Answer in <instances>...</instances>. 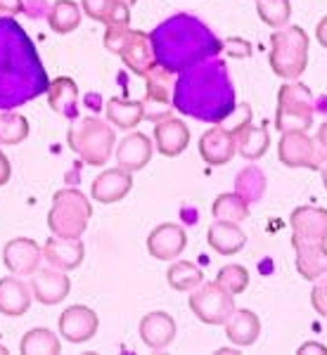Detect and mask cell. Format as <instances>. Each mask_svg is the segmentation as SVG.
I'll use <instances>...</instances> for the list:
<instances>
[{"mask_svg":"<svg viewBox=\"0 0 327 355\" xmlns=\"http://www.w3.org/2000/svg\"><path fill=\"white\" fill-rule=\"evenodd\" d=\"M48 85V71L31 36L12 17H0V112L45 95Z\"/></svg>","mask_w":327,"mask_h":355,"instance_id":"cell-1","label":"cell"},{"mask_svg":"<svg viewBox=\"0 0 327 355\" xmlns=\"http://www.w3.org/2000/svg\"><path fill=\"white\" fill-rule=\"evenodd\" d=\"M174 110L204 123H223L237 107L235 85L223 60L211 57L190 69H183L174 83Z\"/></svg>","mask_w":327,"mask_h":355,"instance_id":"cell-2","label":"cell"},{"mask_svg":"<svg viewBox=\"0 0 327 355\" xmlns=\"http://www.w3.org/2000/svg\"><path fill=\"white\" fill-rule=\"evenodd\" d=\"M154 60L169 73H181L223 53V41L192 15H174L150 33Z\"/></svg>","mask_w":327,"mask_h":355,"instance_id":"cell-3","label":"cell"},{"mask_svg":"<svg viewBox=\"0 0 327 355\" xmlns=\"http://www.w3.org/2000/svg\"><path fill=\"white\" fill-rule=\"evenodd\" d=\"M308 33L301 26H283L275 28L271 36V53L268 62L275 76L285 81H296L308 67Z\"/></svg>","mask_w":327,"mask_h":355,"instance_id":"cell-4","label":"cell"},{"mask_svg":"<svg viewBox=\"0 0 327 355\" xmlns=\"http://www.w3.org/2000/svg\"><path fill=\"white\" fill-rule=\"evenodd\" d=\"M67 142L72 152L88 166H105L114 152V128L95 116H83L69 125Z\"/></svg>","mask_w":327,"mask_h":355,"instance_id":"cell-5","label":"cell"},{"mask_svg":"<svg viewBox=\"0 0 327 355\" xmlns=\"http://www.w3.org/2000/svg\"><path fill=\"white\" fill-rule=\"evenodd\" d=\"M90 218H93V204L81 190L67 187V190L55 192L48 214V227L55 237L81 239Z\"/></svg>","mask_w":327,"mask_h":355,"instance_id":"cell-6","label":"cell"},{"mask_svg":"<svg viewBox=\"0 0 327 355\" xmlns=\"http://www.w3.org/2000/svg\"><path fill=\"white\" fill-rule=\"evenodd\" d=\"M105 48L121 57L124 64L137 76H145L157 67L150 33L131 28L128 24H109L105 31Z\"/></svg>","mask_w":327,"mask_h":355,"instance_id":"cell-7","label":"cell"},{"mask_svg":"<svg viewBox=\"0 0 327 355\" xmlns=\"http://www.w3.org/2000/svg\"><path fill=\"white\" fill-rule=\"evenodd\" d=\"M313 123V95L303 83L290 81L278 90V110H275V128L308 130Z\"/></svg>","mask_w":327,"mask_h":355,"instance_id":"cell-8","label":"cell"},{"mask_svg":"<svg viewBox=\"0 0 327 355\" xmlns=\"http://www.w3.org/2000/svg\"><path fill=\"white\" fill-rule=\"evenodd\" d=\"M278 157L287 168H327V150L315 142V137L306 135V130H287L278 142Z\"/></svg>","mask_w":327,"mask_h":355,"instance_id":"cell-9","label":"cell"},{"mask_svg":"<svg viewBox=\"0 0 327 355\" xmlns=\"http://www.w3.org/2000/svg\"><path fill=\"white\" fill-rule=\"evenodd\" d=\"M187 303L204 324H226V320L235 311V296L218 282H202L197 289H192Z\"/></svg>","mask_w":327,"mask_h":355,"instance_id":"cell-10","label":"cell"},{"mask_svg":"<svg viewBox=\"0 0 327 355\" xmlns=\"http://www.w3.org/2000/svg\"><path fill=\"white\" fill-rule=\"evenodd\" d=\"M171 76L166 69L154 67L152 71H147L145 76V97H142V107H145V119L150 121H159V119L171 116V93H174V83H171Z\"/></svg>","mask_w":327,"mask_h":355,"instance_id":"cell-11","label":"cell"},{"mask_svg":"<svg viewBox=\"0 0 327 355\" xmlns=\"http://www.w3.org/2000/svg\"><path fill=\"white\" fill-rule=\"evenodd\" d=\"M292 242L327 244V211L320 206H299L292 211Z\"/></svg>","mask_w":327,"mask_h":355,"instance_id":"cell-12","label":"cell"},{"mask_svg":"<svg viewBox=\"0 0 327 355\" xmlns=\"http://www.w3.org/2000/svg\"><path fill=\"white\" fill-rule=\"evenodd\" d=\"M43 261V249L33 239L28 237H17L10 239L3 249V263L10 272L17 277H28L38 270Z\"/></svg>","mask_w":327,"mask_h":355,"instance_id":"cell-13","label":"cell"},{"mask_svg":"<svg viewBox=\"0 0 327 355\" xmlns=\"http://www.w3.org/2000/svg\"><path fill=\"white\" fill-rule=\"evenodd\" d=\"M199 154L209 166H226L237 154V137L226 125H214L199 137Z\"/></svg>","mask_w":327,"mask_h":355,"instance_id":"cell-14","label":"cell"},{"mask_svg":"<svg viewBox=\"0 0 327 355\" xmlns=\"http://www.w3.org/2000/svg\"><path fill=\"white\" fill-rule=\"evenodd\" d=\"M31 291L33 299L43 306H57L69 296L72 291V282L65 275V270H57V268H38L31 277Z\"/></svg>","mask_w":327,"mask_h":355,"instance_id":"cell-15","label":"cell"},{"mask_svg":"<svg viewBox=\"0 0 327 355\" xmlns=\"http://www.w3.org/2000/svg\"><path fill=\"white\" fill-rule=\"evenodd\" d=\"M100 320L88 306H72L60 315V334L69 343H85L97 334Z\"/></svg>","mask_w":327,"mask_h":355,"instance_id":"cell-16","label":"cell"},{"mask_svg":"<svg viewBox=\"0 0 327 355\" xmlns=\"http://www.w3.org/2000/svg\"><path fill=\"white\" fill-rule=\"evenodd\" d=\"M185 246H187V234L176 223H164V225L154 227L150 237H147V251L157 261L178 259L185 251Z\"/></svg>","mask_w":327,"mask_h":355,"instance_id":"cell-17","label":"cell"},{"mask_svg":"<svg viewBox=\"0 0 327 355\" xmlns=\"http://www.w3.org/2000/svg\"><path fill=\"white\" fill-rule=\"evenodd\" d=\"M190 145V128L181 119L166 116L154 121V147L164 157H178Z\"/></svg>","mask_w":327,"mask_h":355,"instance_id":"cell-18","label":"cell"},{"mask_svg":"<svg viewBox=\"0 0 327 355\" xmlns=\"http://www.w3.org/2000/svg\"><path fill=\"white\" fill-rule=\"evenodd\" d=\"M85 246L81 239H67V237H55L48 239L43 246V261L50 263V268L57 270H76L83 263Z\"/></svg>","mask_w":327,"mask_h":355,"instance_id":"cell-19","label":"cell"},{"mask_svg":"<svg viewBox=\"0 0 327 355\" xmlns=\"http://www.w3.org/2000/svg\"><path fill=\"white\" fill-rule=\"evenodd\" d=\"M131 187H133V175H131L128 171H124V168H119V166H117V168L102 171V173L93 180L90 192H93L95 202L117 204L131 192Z\"/></svg>","mask_w":327,"mask_h":355,"instance_id":"cell-20","label":"cell"},{"mask_svg":"<svg viewBox=\"0 0 327 355\" xmlns=\"http://www.w3.org/2000/svg\"><path fill=\"white\" fill-rule=\"evenodd\" d=\"M140 339L152 351H164L176 339V320L164 311L147 313L140 320Z\"/></svg>","mask_w":327,"mask_h":355,"instance_id":"cell-21","label":"cell"},{"mask_svg":"<svg viewBox=\"0 0 327 355\" xmlns=\"http://www.w3.org/2000/svg\"><path fill=\"white\" fill-rule=\"evenodd\" d=\"M152 140L145 133H131L124 137L121 145L117 147V164L119 168L135 173V171L145 168L152 159Z\"/></svg>","mask_w":327,"mask_h":355,"instance_id":"cell-22","label":"cell"},{"mask_svg":"<svg viewBox=\"0 0 327 355\" xmlns=\"http://www.w3.org/2000/svg\"><path fill=\"white\" fill-rule=\"evenodd\" d=\"M206 242L211 249L221 256H235L237 251L244 249L246 234L237 223H226V220H214L206 230Z\"/></svg>","mask_w":327,"mask_h":355,"instance_id":"cell-23","label":"cell"},{"mask_svg":"<svg viewBox=\"0 0 327 355\" xmlns=\"http://www.w3.org/2000/svg\"><path fill=\"white\" fill-rule=\"evenodd\" d=\"M137 0H81L83 15L102 24H131V8Z\"/></svg>","mask_w":327,"mask_h":355,"instance_id":"cell-24","label":"cell"},{"mask_svg":"<svg viewBox=\"0 0 327 355\" xmlns=\"http://www.w3.org/2000/svg\"><path fill=\"white\" fill-rule=\"evenodd\" d=\"M226 334L235 346H240V348L251 346L261 334L259 315L246 311V308H235L230 313V318L226 320Z\"/></svg>","mask_w":327,"mask_h":355,"instance_id":"cell-25","label":"cell"},{"mask_svg":"<svg viewBox=\"0 0 327 355\" xmlns=\"http://www.w3.org/2000/svg\"><path fill=\"white\" fill-rule=\"evenodd\" d=\"M45 95H48L50 110L57 112L65 119H76V114H78V85L74 78L60 76V78H55V81H50Z\"/></svg>","mask_w":327,"mask_h":355,"instance_id":"cell-26","label":"cell"},{"mask_svg":"<svg viewBox=\"0 0 327 355\" xmlns=\"http://www.w3.org/2000/svg\"><path fill=\"white\" fill-rule=\"evenodd\" d=\"M296 251V270L303 279L315 282L327 275V244H306L292 242Z\"/></svg>","mask_w":327,"mask_h":355,"instance_id":"cell-27","label":"cell"},{"mask_svg":"<svg viewBox=\"0 0 327 355\" xmlns=\"http://www.w3.org/2000/svg\"><path fill=\"white\" fill-rule=\"evenodd\" d=\"M31 289L19 277L0 279V313L8 318H19L31 308Z\"/></svg>","mask_w":327,"mask_h":355,"instance_id":"cell-28","label":"cell"},{"mask_svg":"<svg viewBox=\"0 0 327 355\" xmlns=\"http://www.w3.org/2000/svg\"><path fill=\"white\" fill-rule=\"evenodd\" d=\"M107 119L121 130H133L135 125L145 119V107L140 100H124V97H112L107 102Z\"/></svg>","mask_w":327,"mask_h":355,"instance_id":"cell-29","label":"cell"},{"mask_svg":"<svg viewBox=\"0 0 327 355\" xmlns=\"http://www.w3.org/2000/svg\"><path fill=\"white\" fill-rule=\"evenodd\" d=\"M237 137V152L242 154L246 162H256L271 147V133H268V123L263 125H244L240 133H235Z\"/></svg>","mask_w":327,"mask_h":355,"instance_id":"cell-30","label":"cell"},{"mask_svg":"<svg viewBox=\"0 0 327 355\" xmlns=\"http://www.w3.org/2000/svg\"><path fill=\"white\" fill-rule=\"evenodd\" d=\"M83 10L74 0H57L48 12V24L55 33H72L81 24Z\"/></svg>","mask_w":327,"mask_h":355,"instance_id":"cell-31","label":"cell"},{"mask_svg":"<svg viewBox=\"0 0 327 355\" xmlns=\"http://www.w3.org/2000/svg\"><path fill=\"white\" fill-rule=\"evenodd\" d=\"M211 214L216 220L226 223H242L249 218V202H244L237 192H223L216 197L214 206H211Z\"/></svg>","mask_w":327,"mask_h":355,"instance_id":"cell-32","label":"cell"},{"mask_svg":"<svg viewBox=\"0 0 327 355\" xmlns=\"http://www.w3.org/2000/svg\"><path fill=\"white\" fill-rule=\"evenodd\" d=\"M19 351L24 355H57L62 351V343L57 339V334H53L50 329L36 327L24 334V339L19 343Z\"/></svg>","mask_w":327,"mask_h":355,"instance_id":"cell-33","label":"cell"},{"mask_svg":"<svg viewBox=\"0 0 327 355\" xmlns=\"http://www.w3.org/2000/svg\"><path fill=\"white\" fill-rule=\"evenodd\" d=\"M166 279H169L171 289L192 291L204 282V275L190 261H176V263H171V268L166 270Z\"/></svg>","mask_w":327,"mask_h":355,"instance_id":"cell-34","label":"cell"},{"mask_svg":"<svg viewBox=\"0 0 327 355\" xmlns=\"http://www.w3.org/2000/svg\"><path fill=\"white\" fill-rule=\"evenodd\" d=\"M235 192L249 204L259 202L263 192H266V175L256 166H246V168L240 171L237 180H235Z\"/></svg>","mask_w":327,"mask_h":355,"instance_id":"cell-35","label":"cell"},{"mask_svg":"<svg viewBox=\"0 0 327 355\" xmlns=\"http://www.w3.org/2000/svg\"><path fill=\"white\" fill-rule=\"evenodd\" d=\"M28 137V119L24 114L0 112V145H19Z\"/></svg>","mask_w":327,"mask_h":355,"instance_id":"cell-36","label":"cell"},{"mask_svg":"<svg viewBox=\"0 0 327 355\" xmlns=\"http://www.w3.org/2000/svg\"><path fill=\"white\" fill-rule=\"evenodd\" d=\"M256 12L263 24L271 28H283L290 24L292 5L290 0H256Z\"/></svg>","mask_w":327,"mask_h":355,"instance_id":"cell-37","label":"cell"},{"mask_svg":"<svg viewBox=\"0 0 327 355\" xmlns=\"http://www.w3.org/2000/svg\"><path fill=\"white\" fill-rule=\"evenodd\" d=\"M216 282L221 284L223 289H228L233 296L242 294V291L249 287V272H246L244 266H237V263H230V266H223L218 270Z\"/></svg>","mask_w":327,"mask_h":355,"instance_id":"cell-38","label":"cell"},{"mask_svg":"<svg viewBox=\"0 0 327 355\" xmlns=\"http://www.w3.org/2000/svg\"><path fill=\"white\" fill-rule=\"evenodd\" d=\"M223 123H226V128L230 130V133H240L244 125L251 123V107L249 105H237L230 116H228Z\"/></svg>","mask_w":327,"mask_h":355,"instance_id":"cell-39","label":"cell"},{"mask_svg":"<svg viewBox=\"0 0 327 355\" xmlns=\"http://www.w3.org/2000/svg\"><path fill=\"white\" fill-rule=\"evenodd\" d=\"M311 306L320 318L327 320V277L325 275L318 279V284H315L311 291Z\"/></svg>","mask_w":327,"mask_h":355,"instance_id":"cell-40","label":"cell"},{"mask_svg":"<svg viewBox=\"0 0 327 355\" xmlns=\"http://www.w3.org/2000/svg\"><path fill=\"white\" fill-rule=\"evenodd\" d=\"M223 48H226V53L233 57H249L251 55V45L246 41H240V38H228V41L223 43Z\"/></svg>","mask_w":327,"mask_h":355,"instance_id":"cell-41","label":"cell"},{"mask_svg":"<svg viewBox=\"0 0 327 355\" xmlns=\"http://www.w3.org/2000/svg\"><path fill=\"white\" fill-rule=\"evenodd\" d=\"M24 10V3L22 0H0V15L3 17H10V15H17Z\"/></svg>","mask_w":327,"mask_h":355,"instance_id":"cell-42","label":"cell"},{"mask_svg":"<svg viewBox=\"0 0 327 355\" xmlns=\"http://www.w3.org/2000/svg\"><path fill=\"white\" fill-rule=\"evenodd\" d=\"M10 175H12V166H10V159L0 152V187L8 185L10 182Z\"/></svg>","mask_w":327,"mask_h":355,"instance_id":"cell-43","label":"cell"},{"mask_svg":"<svg viewBox=\"0 0 327 355\" xmlns=\"http://www.w3.org/2000/svg\"><path fill=\"white\" fill-rule=\"evenodd\" d=\"M296 353H299V355H306V353H327V346H325V343L308 341V343H303V346Z\"/></svg>","mask_w":327,"mask_h":355,"instance_id":"cell-44","label":"cell"},{"mask_svg":"<svg viewBox=\"0 0 327 355\" xmlns=\"http://www.w3.org/2000/svg\"><path fill=\"white\" fill-rule=\"evenodd\" d=\"M315 38H318V43L327 48V17L318 21V28H315Z\"/></svg>","mask_w":327,"mask_h":355,"instance_id":"cell-45","label":"cell"},{"mask_svg":"<svg viewBox=\"0 0 327 355\" xmlns=\"http://www.w3.org/2000/svg\"><path fill=\"white\" fill-rule=\"evenodd\" d=\"M315 142H318V145L323 147V150H327V121L318 128V135H315Z\"/></svg>","mask_w":327,"mask_h":355,"instance_id":"cell-46","label":"cell"},{"mask_svg":"<svg viewBox=\"0 0 327 355\" xmlns=\"http://www.w3.org/2000/svg\"><path fill=\"white\" fill-rule=\"evenodd\" d=\"M320 173H323V182H325V190H327V168L320 171Z\"/></svg>","mask_w":327,"mask_h":355,"instance_id":"cell-47","label":"cell"}]
</instances>
